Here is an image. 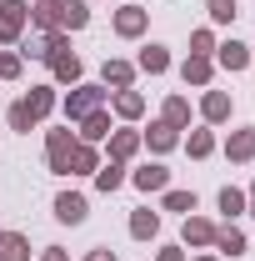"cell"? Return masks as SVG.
Here are the masks:
<instances>
[{
    "instance_id": "cell-3",
    "label": "cell",
    "mask_w": 255,
    "mask_h": 261,
    "mask_svg": "<svg viewBox=\"0 0 255 261\" xmlns=\"http://www.w3.org/2000/svg\"><path fill=\"white\" fill-rule=\"evenodd\" d=\"M55 216H60L65 226H80V221H85V196H75V191L55 196Z\"/></svg>"
},
{
    "instance_id": "cell-17",
    "label": "cell",
    "mask_w": 255,
    "mask_h": 261,
    "mask_svg": "<svg viewBox=\"0 0 255 261\" xmlns=\"http://www.w3.org/2000/svg\"><path fill=\"white\" fill-rule=\"evenodd\" d=\"M25 106H30V116H35V121H40V116H45V111L55 106V91H50V86H35L30 96H25Z\"/></svg>"
},
{
    "instance_id": "cell-26",
    "label": "cell",
    "mask_w": 255,
    "mask_h": 261,
    "mask_svg": "<svg viewBox=\"0 0 255 261\" xmlns=\"http://www.w3.org/2000/svg\"><path fill=\"white\" fill-rule=\"evenodd\" d=\"M150 146H155V151H170V146H175V126H165V121L150 126Z\"/></svg>"
},
{
    "instance_id": "cell-34",
    "label": "cell",
    "mask_w": 255,
    "mask_h": 261,
    "mask_svg": "<svg viewBox=\"0 0 255 261\" xmlns=\"http://www.w3.org/2000/svg\"><path fill=\"white\" fill-rule=\"evenodd\" d=\"M40 261H65V251H60V246H50V251H45Z\"/></svg>"
},
{
    "instance_id": "cell-29",
    "label": "cell",
    "mask_w": 255,
    "mask_h": 261,
    "mask_svg": "<svg viewBox=\"0 0 255 261\" xmlns=\"http://www.w3.org/2000/svg\"><path fill=\"white\" fill-rule=\"evenodd\" d=\"M210 151H215V136H210V130H195L190 136V156H210Z\"/></svg>"
},
{
    "instance_id": "cell-9",
    "label": "cell",
    "mask_w": 255,
    "mask_h": 261,
    "mask_svg": "<svg viewBox=\"0 0 255 261\" xmlns=\"http://www.w3.org/2000/svg\"><path fill=\"white\" fill-rule=\"evenodd\" d=\"M220 65L225 70H245V65H250V45H240V40L220 45Z\"/></svg>"
},
{
    "instance_id": "cell-37",
    "label": "cell",
    "mask_w": 255,
    "mask_h": 261,
    "mask_svg": "<svg viewBox=\"0 0 255 261\" xmlns=\"http://www.w3.org/2000/svg\"><path fill=\"white\" fill-rule=\"evenodd\" d=\"M250 206H255V191H250Z\"/></svg>"
},
{
    "instance_id": "cell-31",
    "label": "cell",
    "mask_w": 255,
    "mask_h": 261,
    "mask_svg": "<svg viewBox=\"0 0 255 261\" xmlns=\"http://www.w3.org/2000/svg\"><path fill=\"white\" fill-rule=\"evenodd\" d=\"M10 126H15V130H30V126H35V116H30V106H25V100L10 111Z\"/></svg>"
},
{
    "instance_id": "cell-21",
    "label": "cell",
    "mask_w": 255,
    "mask_h": 261,
    "mask_svg": "<svg viewBox=\"0 0 255 261\" xmlns=\"http://www.w3.org/2000/svg\"><path fill=\"white\" fill-rule=\"evenodd\" d=\"M215 246L230 251V256H240V251H245V236H240L235 226H225V231H215Z\"/></svg>"
},
{
    "instance_id": "cell-4",
    "label": "cell",
    "mask_w": 255,
    "mask_h": 261,
    "mask_svg": "<svg viewBox=\"0 0 255 261\" xmlns=\"http://www.w3.org/2000/svg\"><path fill=\"white\" fill-rule=\"evenodd\" d=\"M70 130H50V171H70Z\"/></svg>"
},
{
    "instance_id": "cell-20",
    "label": "cell",
    "mask_w": 255,
    "mask_h": 261,
    "mask_svg": "<svg viewBox=\"0 0 255 261\" xmlns=\"http://www.w3.org/2000/svg\"><path fill=\"white\" fill-rule=\"evenodd\" d=\"M120 181H125V171H120L115 161H110V166H100V171H95V186H100V191H120Z\"/></svg>"
},
{
    "instance_id": "cell-39",
    "label": "cell",
    "mask_w": 255,
    "mask_h": 261,
    "mask_svg": "<svg viewBox=\"0 0 255 261\" xmlns=\"http://www.w3.org/2000/svg\"><path fill=\"white\" fill-rule=\"evenodd\" d=\"M0 241H5V236H0Z\"/></svg>"
},
{
    "instance_id": "cell-7",
    "label": "cell",
    "mask_w": 255,
    "mask_h": 261,
    "mask_svg": "<svg viewBox=\"0 0 255 261\" xmlns=\"http://www.w3.org/2000/svg\"><path fill=\"white\" fill-rule=\"evenodd\" d=\"M135 186H140V191H165V186H170V171H165V166H140V171H135Z\"/></svg>"
},
{
    "instance_id": "cell-5",
    "label": "cell",
    "mask_w": 255,
    "mask_h": 261,
    "mask_svg": "<svg viewBox=\"0 0 255 261\" xmlns=\"http://www.w3.org/2000/svg\"><path fill=\"white\" fill-rule=\"evenodd\" d=\"M50 65H55V75H60V81H80V61L65 50V40L55 45V50H50Z\"/></svg>"
},
{
    "instance_id": "cell-33",
    "label": "cell",
    "mask_w": 255,
    "mask_h": 261,
    "mask_svg": "<svg viewBox=\"0 0 255 261\" xmlns=\"http://www.w3.org/2000/svg\"><path fill=\"white\" fill-rule=\"evenodd\" d=\"M190 45H195V56H205V50H210L215 40H210V31H195V40H190Z\"/></svg>"
},
{
    "instance_id": "cell-8",
    "label": "cell",
    "mask_w": 255,
    "mask_h": 261,
    "mask_svg": "<svg viewBox=\"0 0 255 261\" xmlns=\"http://www.w3.org/2000/svg\"><path fill=\"white\" fill-rule=\"evenodd\" d=\"M115 31L120 35H140L145 31V10H140V5H125V10L115 15Z\"/></svg>"
},
{
    "instance_id": "cell-25",
    "label": "cell",
    "mask_w": 255,
    "mask_h": 261,
    "mask_svg": "<svg viewBox=\"0 0 255 261\" xmlns=\"http://www.w3.org/2000/svg\"><path fill=\"white\" fill-rule=\"evenodd\" d=\"M165 211H185V216H190L195 211V191H170L165 196Z\"/></svg>"
},
{
    "instance_id": "cell-22",
    "label": "cell",
    "mask_w": 255,
    "mask_h": 261,
    "mask_svg": "<svg viewBox=\"0 0 255 261\" xmlns=\"http://www.w3.org/2000/svg\"><path fill=\"white\" fill-rule=\"evenodd\" d=\"M115 111L130 121V116H140V111H145V100L135 96V91H115Z\"/></svg>"
},
{
    "instance_id": "cell-23",
    "label": "cell",
    "mask_w": 255,
    "mask_h": 261,
    "mask_svg": "<svg viewBox=\"0 0 255 261\" xmlns=\"http://www.w3.org/2000/svg\"><path fill=\"white\" fill-rule=\"evenodd\" d=\"M220 211H225V216H240V211H245V191L225 186V191H220Z\"/></svg>"
},
{
    "instance_id": "cell-27",
    "label": "cell",
    "mask_w": 255,
    "mask_h": 261,
    "mask_svg": "<svg viewBox=\"0 0 255 261\" xmlns=\"http://www.w3.org/2000/svg\"><path fill=\"white\" fill-rule=\"evenodd\" d=\"M70 166L75 171H95V151L90 146H70Z\"/></svg>"
},
{
    "instance_id": "cell-10",
    "label": "cell",
    "mask_w": 255,
    "mask_h": 261,
    "mask_svg": "<svg viewBox=\"0 0 255 261\" xmlns=\"http://www.w3.org/2000/svg\"><path fill=\"white\" fill-rule=\"evenodd\" d=\"M185 241H190V246H210V241H215V226L200 221V216H185Z\"/></svg>"
},
{
    "instance_id": "cell-19",
    "label": "cell",
    "mask_w": 255,
    "mask_h": 261,
    "mask_svg": "<svg viewBox=\"0 0 255 261\" xmlns=\"http://www.w3.org/2000/svg\"><path fill=\"white\" fill-rule=\"evenodd\" d=\"M165 65H170V56H165V45H145V50H140V70H150V75H160Z\"/></svg>"
},
{
    "instance_id": "cell-18",
    "label": "cell",
    "mask_w": 255,
    "mask_h": 261,
    "mask_svg": "<svg viewBox=\"0 0 255 261\" xmlns=\"http://www.w3.org/2000/svg\"><path fill=\"white\" fill-rule=\"evenodd\" d=\"M200 111H205V121H225V116H230V96H225V91H210Z\"/></svg>"
},
{
    "instance_id": "cell-16",
    "label": "cell",
    "mask_w": 255,
    "mask_h": 261,
    "mask_svg": "<svg viewBox=\"0 0 255 261\" xmlns=\"http://www.w3.org/2000/svg\"><path fill=\"white\" fill-rule=\"evenodd\" d=\"M180 75H185L190 86H205V81H210V61H205V56H190V61L180 65Z\"/></svg>"
},
{
    "instance_id": "cell-11",
    "label": "cell",
    "mask_w": 255,
    "mask_h": 261,
    "mask_svg": "<svg viewBox=\"0 0 255 261\" xmlns=\"http://www.w3.org/2000/svg\"><path fill=\"white\" fill-rule=\"evenodd\" d=\"M225 151H230V161H250L255 156V130H235Z\"/></svg>"
},
{
    "instance_id": "cell-32",
    "label": "cell",
    "mask_w": 255,
    "mask_h": 261,
    "mask_svg": "<svg viewBox=\"0 0 255 261\" xmlns=\"http://www.w3.org/2000/svg\"><path fill=\"white\" fill-rule=\"evenodd\" d=\"M20 75V56H0V81H15Z\"/></svg>"
},
{
    "instance_id": "cell-6",
    "label": "cell",
    "mask_w": 255,
    "mask_h": 261,
    "mask_svg": "<svg viewBox=\"0 0 255 261\" xmlns=\"http://www.w3.org/2000/svg\"><path fill=\"white\" fill-rule=\"evenodd\" d=\"M85 20H90L85 0H60V20H55V25H65V31H80Z\"/></svg>"
},
{
    "instance_id": "cell-13",
    "label": "cell",
    "mask_w": 255,
    "mask_h": 261,
    "mask_svg": "<svg viewBox=\"0 0 255 261\" xmlns=\"http://www.w3.org/2000/svg\"><path fill=\"white\" fill-rule=\"evenodd\" d=\"M0 261H30V241L25 236H5L0 241Z\"/></svg>"
},
{
    "instance_id": "cell-35",
    "label": "cell",
    "mask_w": 255,
    "mask_h": 261,
    "mask_svg": "<svg viewBox=\"0 0 255 261\" xmlns=\"http://www.w3.org/2000/svg\"><path fill=\"white\" fill-rule=\"evenodd\" d=\"M85 261H115V256H110V251H90Z\"/></svg>"
},
{
    "instance_id": "cell-36",
    "label": "cell",
    "mask_w": 255,
    "mask_h": 261,
    "mask_svg": "<svg viewBox=\"0 0 255 261\" xmlns=\"http://www.w3.org/2000/svg\"><path fill=\"white\" fill-rule=\"evenodd\" d=\"M160 261H180V251H175V246H170V251H160Z\"/></svg>"
},
{
    "instance_id": "cell-1",
    "label": "cell",
    "mask_w": 255,
    "mask_h": 261,
    "mask_svg": "<svg viewBox=\"0 0 255 261\" xmlns=\"http://www.w3.org/2000/svg\"><path fill=\"white\" fill-rule=\"evenodd\" d=\"M100 100H105V91H100V86H75V91H70V100H65V116H70V121H85L90 111H100Z\"/></svg>"
},
{
    "instance_id": "cell-15",
    "label": "cell",
    "mask_w": 255,
    "mask_h": 261,
    "mask_svg": "<svg viewBox=\"0 0 255 261\" xmlns=\"http://www.w3.org/2000/svg\"><path fill=\"white\" fill-rule=\"evenodd\" d=\"M130 75H135V70H130L125 61H105V86H115V91H130Z\"/></svg>"
},
{
    "instance_id": "cell-12",
    "label": "cell",
    "mask_w": 255,
    "mask_h": 261,
    "mask_svg": "<svg viewBox=\"0 0 255 261\" xmlns=\"http://www.w3.org/2000/svg\"><path fill=\"white\" fill-rule=\"evenodd\" d=\"M135 146H140V136H135V130H115V136H110V156H115V161L135 156Z\"/></svg>"
},
{
    "instance_id": "cell-2",
    "label": "cell",
    "mask_w": 255,
    "mask_h": 261,
    "mask_svg": "<svg viewBox=\"0 0 255 261\" xmlns=\"http://www.w3.org/2000/svg\"><path fill=\"white\" fill-rule=\"evenodd\" d=\"M25 0H0V40H20L25 31Z\"/></svg>"
},
{
    "instance_id": "cell-28",
    "label": "cell",
    "mask_w": 255,
    "mask_h": 261,
    "mask_svg": "<svg viewBox=\"0 0 255 261\" xmlns=\"http://www.w3.org/2000/svg\"><path fill=\"white\" fill-rule=\"evenodd\" d=\"M205 10H210V20H235V0H205Z\"/></svg>"
},
{
    "instance_id": "cell-38",
    "label": "cell",
    "mask_w": 255,
    "mask_h": 261,
    "mask_svg": "<svg viewBox=\"0 0 255 261\" xmlns=\"http://www.w3.org/2000/svg\"><path fill=\"white\" fill-rule=\"evenodd\" d=\"M200 261H210V256H200Z\"/></svg>"
},
{
    "instance_id": "cell-30",
    "label": "cell",
    "mask_w": 255,
    "mask_h": 261,
    "mask_svg": "<svg viewBox=\"0 0 255 261\" xmlns=\"http://www.w3.org/2000/svg\"><path fill=\"white\" fill-rule=\"evenodd\" d=\"M185 116H190L185 100H170V106H165V126H185Z\"/></svg>"
},
{
    "instance_id": "cell-24",
    "label": "cell",
    "mask_w": 255,
    "mask_h": 261,
    "mask_svg": "<svg viewBox=\"0 0 255 261\" xmlns=\"http://www.w3.org/2000/svg\"><path fill=\"white\" fill-rule=\"evenodd\" d=\"M80 136H85V141H100V136H105V126H110V121H105V111H90V116H85V121H80Z\"/></svg>"
},
{
    "instance_id": "cell-14",
    "label": "cell",
    "mask_w": 255,
    "mask_h": 261,
    "mask_svg": "<svg viewBox=\"0 0 255 261\" xmlns=\"http://www.w3.org/2000/svg\"><path fill=\"white\" fill-rule=\"evenodd\" d=\"M155 231H160V216H155V211H135V216H130V236L145 241V236H155Z\"/></svg>"
}]
</instances>
